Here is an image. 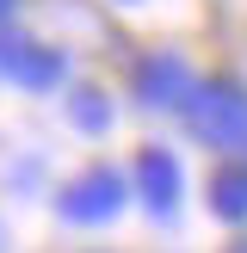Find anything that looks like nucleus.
Wrapping results in <instances>:
<instances>
[{
  "instance_id": "obj_9",
  "label": "nucleus",
  "mask_w": 247,
  "mask_h": 253,
  "mask_svg": "<svg viewBox=\"0 0 247 253\" xmlns=\"http://www.w3.org/2000/svg\"><path fill=\"white\" fill-rule=\"evenodd\" d=\"M229 253H247V241H235V247H229Z\"/></svg>"
},
{
  "instance_id": "obj_4",
  "label": "nucleus",
  "mask_w": 247,
  "mask_h": 253,
  "mask_svg": "<svg viewBox=\"0 0 247 253\" xmlns=\"http://www.w3.org/2000/svg\"><path fill=\"white\" fill-rule=\"evenodd\" d=\"M0 74H6V81H19L25 93H49V86L68 74V62H62L49 43H31V37L0 31Z\"/></svg>"
},
{
  "instance_id": "obj_3",
  "label": "nucleus",
  "mask_w": 247,
  "mask_h": 253,
  "mask_svg": "<svg viewBox=\"0 0 247 253\" xmlns=\"http://www.w3.org/2000/svg\"><path fill=\"white\" fill-rule=\"evenodd\" d=\"M130 86H136V99H142L148 111H185V105H192V93H198L192 62H185L179 49H155V56H142Z\"/></svg>"
},
{
  "instance_id": "obj_7",
  "label": "nucleus",
  "mask_w": 247,
  "mask_h": 253,
  "mask_svg": "<svg viewBox=\"0 0 247 253\" xmlns=\"http://www.w3.org/2000/svg\"><path fill=\"white\" fill-rule=\"evenodd\" d=\"M68 124L74 130H86V136H99L111 124V99L99 93V86H81V93H68Z\"/></svg>"
},
{
  "instance_id": "obj_1",
  "label": "nucleus",
  "mask_w": 247,
  "mask_h": 253,
  "mask_svg": "<svg viewBox=\"0 0 247 253\" xmlns=\"http://www.w3.org/2000/svg\"><path fill=\"white\" fill-rule=\"evenodd\" d=\"M185 124H192V136L204 148H216V155H235V148H247V93L229 81H210L192 93V105H185Z\"/></svg>"
},
{
  "instance_id": "obj_5",
  "label": "nucleus",
  "mask_w": 247,
  "mask_h": 253,
  "mask_svg": "<svg viewBox=\"0 0 247 253\" xmlns=\"http://www.w3.org/2000/svg\"><path fill=\"white\" fill-rule=\"evenodd\" d=\"M179 185H185V173H179V161H173L167 148H142V155H136V167H130V192L142 198L148 216L167 222L173 210H179Z\"/></svg>"
},
{
  "instance_id": "obj_6",
  "label": "nucleus",
  "mask_w": 247,
  "mask_h": 253,
  "mask_svg": "<svg viewBox=\"0 0 247 253\" xmlns=\"http://www.w3.org/2000/svg\"><path fill=\"white\" fill-rule=\"evenodd\" d=\"M210 210L222 222H247V167H222L210 179Z\"/></svg>"
},
{
  "instance_id": "obj_10",
  "label": "nucleus",
  "mask_w": 247,
  "mask_h": 253,
  "mask_svg": "<svg viewBox=\"0 0 247 253\" xmlns=\"http://www.w3.org/2000/svg\"><path fill=\"white\" fill-rule=\"evenodd\" d=\"M0 247H6V229H0Z\"/></svg>"
},
{
  "instance_id": "obj_2",
  "label": "nucleus",
  "mask_w": 247,
  "mask_h": 253,
  "mask_svg": "<svg viewBox=\"0 0 247 253\" xmlns=\"http://www.w3.org/2000/svg\"><path fill=\"white\" fill-rule=\"evenodd\" d=\"M124 204H130V173H118V167H86L81 179L62 185L56 216L74 222V229H105V222H118Z\"/></svg>"
},
{
  "instance_id": "obj_8",
  "label": "nucleus",
  "mask_w": 247,
  "mask_h": 253,
  "mask_svg": "<svg viewBox=\"0 0 247 253\" xmlns=\"http://www.w3.org/2000/svg\"><path fill=\"white\" fill-rule=\"evenodd\" d=\"M12 12H19V0H0V19H12Z\"/></svg>"
}]
</instances>
